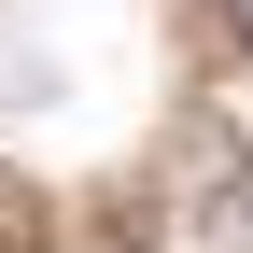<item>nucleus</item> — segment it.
<instances>
[{"label":"nucleus","mask_w":253,"mask_h":253,"mask_svg":"<svg viewBox=\"0 0 253 253\" xmlns=\"http://www.w3.org/2000/svg\"><path fill=\"white\" fill-rule=\"evenodd\" d=\"M211 239H225V253H253V169L225 183V211H211Z\"/></svg>","instance_id":"obj_1"},{"label":"nucleus","mask_w":253,"mask_h":253,"mask_svg":"<svg viewBox=\"0 0 253 253\" xmlns=\"http://www.w3.org/2000/svg\"><path fill=\"white\" fill-rule=\"evenodd\" d=\"M225 14H239V28H253V0H225Z\"/></svg>","instance_id":"obj_2"}]
</instances>
